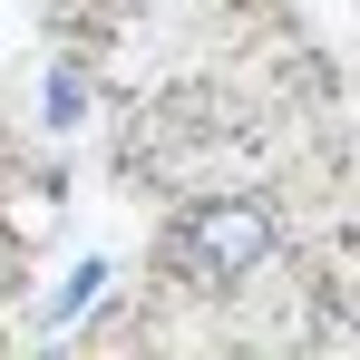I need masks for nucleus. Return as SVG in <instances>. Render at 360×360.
<instances>
[{
	"instance_id": "nucleus-1",
	"label": "nucleus",
	"mask_w": 360,
	"mask_h": 360,
	"mask_svg": "<svg viewBox=\"0 0 360 360\" xmlns=\"http://www.w3.org/2000/svg\"><path fill=\"white\" fill-rule=\"evenodd\" d=\"M185 283H243L263 253H273V205L263 195H214V205H185V224L166 234Z\"/></svg>"
},
{
	"instance_id": "nucleus-2",
	"label": "nucleus",
	"mask_w": 360,
	"mask_h": 360,
	"mask_svg": "<svg viewBox=\"0 0 360 360\" xmlns=\"http://www.w3.org/2000/svg\"><path fill=\"white\" fill-rule=\"evenodd\" d=\"M98 292H108V263H78V273H68V292H49V321H78V311H98Z\"/></svg>"
},
{
	"instance_id": "nucleus-3",
	"label": "nucleus",
	"mask_w": 360,
	"mask_h": 360,
	"mask_svg": "<svg viewBox=\"0 0 360 360\" xmlns=\"http://www.w3.org/2000/svg\"><path fill=\"white\" fill-rule=\"evenodd\" d=\"M78 108H88V88H78V78H68V68H59V78H49V117L68 127V117H78Z\"/></svg>"
}]
</instances>
